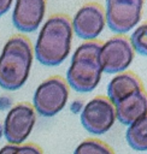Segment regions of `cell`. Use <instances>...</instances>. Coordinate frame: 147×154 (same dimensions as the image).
<instances>
[{"label": "cell", "mask_w": 147, "mask_h": 154, "mask_svg": "<svg viewBox=\"0 0 147 154\" xmlns=\"http://www.w3.org/2000/svg\"><path fill=\"white\" fill-rule=\"evenodd\" d=\"M12 2H13V0H0V17L2 14H5L11 8Z\"/></svg>", "instance_id": "cell-17"}, {"label": "cell", "mask_w": 147, "mask_h": 154, "mask_svg": "<svg viewBox=\"0 0 147 154\" xmlns=\"http://www.w3.org/2000/svg\"><path fill=\"white\" fill-rule=\"evenodd\" d=\"M34 59V48L24 35L11 36L0 54V87L17 90L27 82Z\"/></svg>", "instance_id": "cell-2"}, {"label": "cell", "mask_w": 147, "mask_h": 154, "mask_svg": "<svg viewBox=\"0 0 147 154\" xmlns=\"http://www.w3.org/2000/svg\"><path fill=\"white\" fill-rule=\"evenodd\" d=\"M114 120V105L106 96H95L86 103L81 112V123L83 128L94 135H101L108 131Z\"/></svg>", "instance_id": "cell-7"}, {"label": "cell", "mask_w": 147, "mask_h": 154, "mask_svg": "<svg viewBox=\"0 0 147 154\" xmlns=\"http://www.w3.org/2000/svg\"><path fill=\"white\" fill-rule=\"evenodd\" d=\"M69 85L60 76H52L39 84L34 93V109L42 117H53L66 105Z\"/></svg>", "instance_id": "cell-4"}, {"label": "cell", "mask_w": 147, "mask_h": 154, "mask_svg": "<svg viewBox=\"0 0 147 154\" xmlns=\"http://www.w3.org/2000/svg\"><path fill=\"white\" fill-rule=\"evenodd\" d=\"M0 154H42V150L35 143H27L23 146L7 144L0 149Z\"/></svg>", "instance_id": "cell-16"}, {"label": "cell", "mask_w": 147, "mask_h": 154, "mask_svg": "<svg viewBox=\"0 0 147 154\" xmlns=\"http://www.w3.org/2000/svg\"><path fill=\"white\" fill-rule=\"evenodd\" d=\"M143 89V84L140 77L131 72L124 71L117 73L107 85V99L116 106L122 100Z\"/></svg>", "instance_id": "cell-11"}, {"label": "cell", "mask_w": 147, "mask_h": 154, "mask_svg": "<svg viewBox=\"0 0 147 154\" xmlns=\"http://www.w3.org/2000/svg\"><path fill=\"white\" fill-rule=\"evenodd\" d=\"M145 0H106L105 18L108 28L123 35L141 20Z\"/></svg>", "instance_id": "cell-5"}, {"label": "cell", "mask_w": 147, "mask_h": 154, "mask_svg": "<svg viewBox=\"0 0 147 154\" xmlns=\"http://www.w3.org/2000/svg\"><path fill=\"white\" fill-rule=\"evenodd\" d=\"M46 13V0H16L12 23L22 32L35 31Z\"/></svg>", "instance_id": "cell-10"}, {"label": "cell", "mask_w": 147, "mask_h": 154, "mask_svg": "<svg viewBox=\"0 0 147 154\" xmlns=\"http://www.w3.org/2000/svg\"><path fill=\"white\" fill-rule=\"evenodd\" d=\"M116 118L124 125H131L147 116V91L145 89L130 95L114 106Z\"/></svg>", "instance_id": "cell-12"}, {"label": "cell", "mask_w": 147, "mask_h": 154, "mask_svg": "<svg viewBox=\"0 0 147 154\" xmlns=\"http://www.w3.org/2000/svg\"><path fill=\"white\" fill-rule=\"evenodd\" d=\"M74 154H114L113 149L105 142L96 138H87L81 142Z\"/></svg>", "instance_id": "cell-14"}, {"label": "cell", "mask_w": 147, "mask_h": 154, "mask_svg": "<svg viewBox=\"0 0 147 154\" xmlns=\"http://www.w3.org/2000/svg\"><path fill=\"white\" fill-rule=\"evenodd\" d=\"M72 25L67 16H51L40 29L34 53L45 66H58L69 55L72 43Z\"/></svg>", "instance_id": "cell-1"}, {"label": "cell", "mask_w": 147, "mask_h": 154, "mask_svg": "<svg viewBox=\"0 0 147 154\" xmlns=\"http://www.w3.org/2000/svg\"><path fill=\"white\" fill-rule=\"evenodd\" d=\"M134 59V49L130 41L124 35L110 37L100 47V63L102 72L120 73L124 72Z\"/></svg>", "instance_id": "cell-6"}, {"label": "cell", "mask_w": 147, "mask_h": 154, "mask_svg": "<svg viewBox=\"0 0 147 154\" xmlns=\"http://www.w3.org/2000/svg\"><path fill=\"white\" fill-rule=\"evenodd\" d=\"M106 23L105 10L98 2H87L75 13L71 25L72 31L82 40L95 41L102 32Z\"/></svg>", "instance_id": "cell-9"}, {"label": "cell", "mask_w": 147, "mask_h": 154, "mask_svg": "<svg viewBox=\"0 0 147 154\" xmlns=\"http://www.w3.org/2000/svg\"><path fill=\"white\" fill-rule=\"evenodd\" d=\"M100 47L98 41H86L72 54L66 71V83L78 93H89L100 83L102 67L100 63Z\"/></svg>", "instance_id": "cell-3"}, {"label": "cell", "mask_w": 147, "mask_h": 154, "mask_svg": "<svg viewBox=\"0 0 147 154\" xmlns=\"http://www.w3.org/2000/svg\"><path fill=\"white\" fill-rule=\"evenodd\" d=\"M36 122L34 107L28 102H20L13 106L4 122V136L11 144L18 146L30 135Z\"/></svg>", "instance_id": "cell-8"}, {"label": "cell", "mask_w": 147, "mask_h": 154, "mask_svg": "<svg viewBox=\"0 0 147 154\" xmlns=\"http://www.w3.org/2000/svg\"><path fill=\"white\" fill-rule=\"evenodd\" d=\"M125 138L134 150H147V116L128 126Z\"/></svg>", "instance_id": "cell-13"}, {"label": "cell", "mask_w": 147, "mask_h": 154, "mask_svg": "<svg viewBox=\"0 0 147 154\" xmlns=\"http://www.w3.org/2000/svg\"><path fill=\"white\" fill-rule=\"evenodd\" d=\"M129 41L135 52L147 57V22H143L133 31Z\"/></svg>", "instance_id": "cell-15"}]
</instances>
